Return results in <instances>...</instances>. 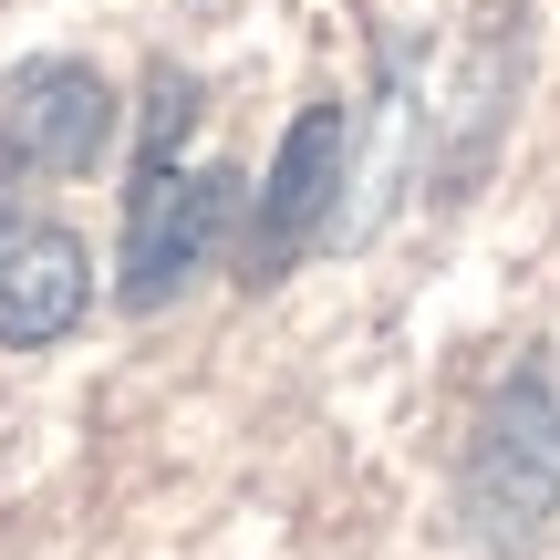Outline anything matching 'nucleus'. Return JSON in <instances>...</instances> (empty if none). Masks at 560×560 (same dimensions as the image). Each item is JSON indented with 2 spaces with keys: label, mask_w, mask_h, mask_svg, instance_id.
<instances>
[{
  "label": "nucleus",
  "mask_w": 560,
  "mask_h": 560,
  "mask_svg": "<svg viewBox=\"0 0 560 560\" xmlns=\"http://www.w3.org/2000/svg\"><path fill=\"white\" fill-rule=\"evenodd\" d=\"M115 145V94H104L94 62H21L0 83V187H32V177H83V166Z\"/></svg>",
  "instance_id": "4"
},
{
  "label": "nucleus",
  "mask_w": 560,
  "mask_h": 560,
  "mask_svg": "<svg viewBox=\"0 0 560 560\" xmlns=\"http://www.w3.org/2000/svg\"><path fill=\"white\" fill-rule=\"evenodd\" d=\"M342 166H353V115H342V104H301L291 136H280V156H270V177H260L249 240H240V280H249V291H270V280L332 229Z\"/></svg>",
  "instance_id": "3"
},
{
  "label": "nucleus",
  "mask_w": 560,
  "mask_h": 560,
  "mask_svg": "<svg viewBox=\"0 0 560 560\" xmlns=\"http://www.w3.org/2000/svg\"><path fill=\"white\" fill-rule=\"evenodd\" d=\"M560 509V384L529 363L488 395L478 436H467V520L488 540H529Z\"/></svg>",
  "instance_id": "1"
},
{
  "label": "nucleus",
  "mask_w": 560,
  "mask_h": 560,
  "mask_svg": "<svg viewBox=\"0 0 560 560\" xmlns=\"http://www.w3.org/2000/svg\"><path fill=\"white\" fill-rule=\"evenodd\" d=\"M187 125H198V83H187L177 62H166V73L145 83V145H136V177H156V166H177Z\"/></svg>",
  "instance_id": "6"
},
{
  "label": "nucleus",
  "mask_w": 560,
  "mask_h": 560,
  "mask_svg": "<svg viewBox=\"0 0 560 560\" xmlns=\"http://www.w3.org/2000/svg\"><path fill=\"white\" fill-rule=\"evenodd\" d=\"M94 301V270H83V240L52 219H21L0 208V342L32 353V342H62Z\"/></svg>",
  "instance_id": "5"
},
{
  "label": "nucleus",
  "mask_w": 560,
  "mask_h": 560,
  "mask_svg": "<svg viewBox=\"0 0 560 560\" xmlns=\"http://www.w3.org/2000/svg\"><path fill=\"white\" fill-rule=\"evenodd\" d=\"M229 219H240V177L229 166H156L125 187V312H166L208 260H219Z\"/></svg>",
  "instance_id": "2"
}]
</instances>
